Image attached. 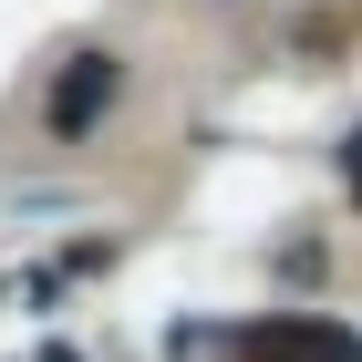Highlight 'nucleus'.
Wrapping results in <instances>:
<instances>
[{
    "label": "nucleus",
    "instance_id": "f257e3e1",
    "mask_svg": "<svg viewBox=\"0 0 362 362\" xmlns=\"http://www.w3.org/2000/svg\"><path fill=\"white\" fill-rule=\"evenodd\" d=\"M238 352H249V362H362V341L341 332V321L269 310V321H249V332H238Z\"/></svg>",
    "mask_w": 362,
    "mask_h": 362
},
{
    "label": "nucleus",
    "instance_id": "7ed1b4c3",
    "mask_svg": "<svg viewBox=\"0 0 362 362\" xmlns=\"http://www.w3.org/2000/svg\"><path fill=\"white\" fill-rule=\"evenodd\" d=\"M341 176H352V197H362V135H352V145H341Z\"/></svg>",
    "mask_w": 362,
    "mask_h": 362
},
{
    "label": "nucleus",
    "instance_id": "f03ea898",
    "mask_svg": "<svg viewBox=\"0 0 362 362\" xmlns=\"http://www.w3.org/2000/svg\"><path fill=\"white\" fill-rule=\"evenodd\" d=\"M114 93H124V62H114V52H73L62 83H52V135H83Z\"/></svg>",
    "mask_w": 362,
    "mask_h": 362
}]
</instances>
